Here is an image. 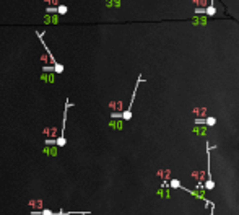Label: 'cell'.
<instances>
[{"instance_id":"6da1fadb","label":"cell","mask_w":239,"mask_h":215,"mask_svg":"<svg viewBox=\"0 0 239 215\" xmlns=\"http://www.w3.org/2000/svg\"><path fill=\"white\" fill-rule=\"evenodd\" d=\"M143 82V77L142 75H138V78H137V85H135V88H134V93H132V100H130V104H129V108L122 113V119L124 121H130L132 119V106H134V101H135V96H137V88H138V85Z\"/></svg>"},{"instance_id":"7a4b0ae2","label":"cell","mask_w":239,"mask_h":215,"mask_svg":"<svg viewBox=\"0 0 239 215\" xmlns=\"http://www.w3.org/2000/svg\"><path fill=\"white\" fill-rule=\"evenodd\" d=\"M211 148H213V147H210V144H207V155H208V168H207V175H208V179H207V183H205V189H208V191L215 187V181L211 179V161H210Z\"/></svg>"},{"instance_id":"3957f363","label":"cell","mask_w":239,"mask_h":215,"mask_svg":"<svg viewBox=\"0 0 239 215\" xmlns=\"http://www.w3.org/2000/svg\"><path fill=\"white\" fill-rule=\"evenodd\" d=\"M181 189H182V191H185V192H189V194H192L194 197H197V199H200L202 202H205L207 205H210V207H211V214H210V215H213V212H215V204H213V202H210L208 199H205L203 195H202V194H199V192H197V191H194V189H187V187H184V186H182Z\"/></svg>"},{"instance_id":"277c9868","label":"cell","mask_w":239,"mask_h":215,"mask_svg":"<svg viewBox=\"0 0 239 215\" xmlns=\"http://www.w3.org/2000/svg\"><path fill=\"white\" fill-rule=\"evenodd\" d=\"M195 124H207V125H215L216 124V117H197Z\"/></svg>"},{"instance_id":"5b68a950","label":"cell","mask_w":239,"mask_h":215,"mask_svg":"<svg viewBox=\"0 0 239 215\" xmlns=\"http://www.w3.org/2000/svg\"><path fill=\"white\" fill-rule=\"evenodd\" d=\"M169 186L173 187V189H181V187H182V184H181V181H179V179H171Z\"/></svg>"},{"instance_id":"8992f818","label":"cell","mask_w":239,"mask_h":215,"mask_svg":"<svg viewBox=\"0 0 239 215\" xmlns=\"http://www.w3.org/2000/svg\"><path fill=\"white\" fill-rule=\"evenodd\" d=\"M215 13H216V8H215V5H210V7H207V10H205V15H208V16H213Z\"/></svg>"},{"instance_id":"52a82bcc","label":"cell","mask_w":239,"mask_h":215,"mask_svg":"<svg viewBox=\"0 0 239 215\" xmlns=\"http://www.w3.org/2000/svg\"><path fill=\"white\" fill-rule=\"evenodd\" d=\"M46 21L47 23H52V25H57L59 23V18L57 16H46Z\"/></svg>"},{"instance_id":"ba28073f","label":"cell","mask_w":239,"mask_h":215,"mask_svg":"<svg viewBox=\"0 0 239 215\" xmlns=\"http://www.w3.org/2000/svg\"><path fill=\"white\" fill-rule=\"evenodd\" d=\"M55 140H57V144H55L57 147H64L65 144H67V140H65L64 135H62V137H59V139H55Z\"/></svg>"},{"instance_id":"9c48e42d","label":"cell","mask_w":239,"mask_h":215,"mask_svg":"<svg viewBox=\"0 0 239 215\" xmlns=\"http://www.w3.org/2000/svg\"><path fill=\"white\" fill-rule=\"evenodd\" d=\"M44 152L47 153V155H50V156H55V155H57V148H49V147H47Z\"/></svg>"},{"instance_id":"30bf717a","label":"cell","mask_w":239,"mask_h":215,"mask_svg":"<svg viewBox=\"0 0 239 215\" xmlns=\"http://www.w3.org/2000/svg\"><path fill=\"white\" fill-rule=\"evenodd\" d=\"M57 11H59L60 15H65V13L68 11V8H67V7H65V5H59V8H57Z\"/></svg>"},{"instance_id":"8fae6325","label":"cell","mask_w":239,"mask_h":215,"mask_svg":"<svg viewBox=\"0 0 239 215\" xmlns=\"http://www.w3.org/2000/svg\"><path fill=\"white\" fill-rule=\"evenodd\" d=\"M47 5H52V7H55V5H59L60 3V0H44Z\"/></svg>"},{"instance_id":"7c38bea8","label":"cell","mask_w":239,"mask_h":215,"mask_svg":"<svg viewBox=\"0 0 239 215\" xmlns=\"http://www.w3.org/2000/svg\"><path fill=\"white\" fill-rule=\"evenodd\" d=\"M46 11H47L49 15H52V13H55V11H57V8H55V7H52V5H49L47 8H46Z\"/></svg>"},{"instance_id":"4fadbf2b","label":"cell","mask_w":239,"mask_h":215,"mask_svg":"<svg viewBox=\"0 0 239 215\" xmlns=\"http://www.w3.org/2000/svg\"><path fill=\"white\" fill-rule=\"evenodd\" d=\"M41 215H57V214L52 212V210H49V209H44L42 212H41Z\"/></svg>"},{"instance_id":"5bb4252c","label":"cell","mask_w":239,"mask_h":215,"mask_svg":"<svg viewBox=\"0 0 239 215\" xmlns=\"http://www.w3.org/2000/svg\"><path fill=\"white\" fill-rule=\"evenodd\" d=\"M44 134L46 135H54L55 134V127H52V129H44Z\"/></svg>"},{"instance_id":"9a60e30c","label":"cell","mask_w":239,"mask_h":215,"mask_svg":"<svg viewBox=\"0 0 239 215\" xmlns=\"http://www.w3.org/2000/svg\"><path fill=\"white\" fill-rule=\"evenodd\" d=\"M57 144V140H54V139H47L46 140V145H55Z\"/></svg>"},{"instance_id":"2e32d148","label":"cell","mask_w":239,"mask_h":215,"mask_svg":"<svg viewBox=\"0 0 239 215\" xmlns=\"http://www.w3.org/2000/svg\"><path fill=\"white\" fill-rule=\"evenodd\" d=\"M111 117H112V119H117V117H122V113H112V114H111Z\"/></svg>"},{"instance_id":"e0dca14e","label":"cell","mask_w":239,"mask_h":215,"mask_svg":"<svg viewBox=\"0 0 239 215\" xmlns=\"http://www.w3.org/2000/svg\"><path fill=\"white\" fill-rule=\"evenodd\" d=\"M41 60H44V62H47V60H49V57H47V54L41 55ZM50 62H52V57H50Z\"/></svg>"},{"instance_id":"ac0fdd59","label":"cell","mask_w":239,"mask_h":215,"mask_svg":"<svg viewBox=\"0 0 239 215\" xmlns=\"http://www.w3.org/2000/svg\"><path fill=\"white\" fill-rule=\"evenodd\" d=\"M205 10H207V8H197V10H195V15H199V13H205Z\"/></svg>"}]
</instances>
